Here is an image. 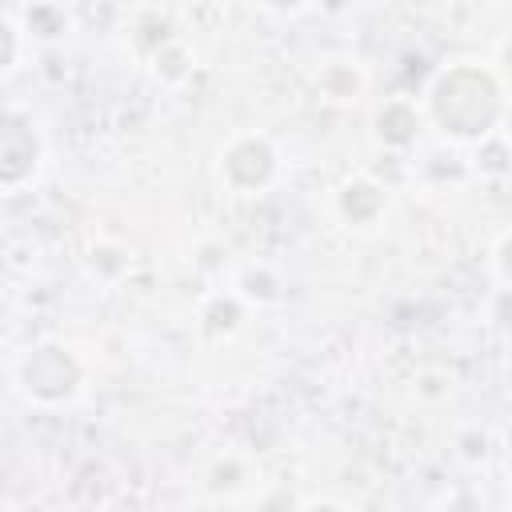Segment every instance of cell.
<instances>
[{
  "label": "cell",
  "instance_id": "1",
  "mask_svg": "<svg viewBox=\"0 0 512 512\" xmlns=\"http://www.w3.org/2000/svg\"><path fill=\"white\" fill-rule=\"evenodd\" d=\"M28 160H32V140H28L24 124L0 116V176L4 180L8 176H20L28 168Z\"/></svg>",
  "mask_w": 512,
  "mask_h": 512
}]
</instances>
